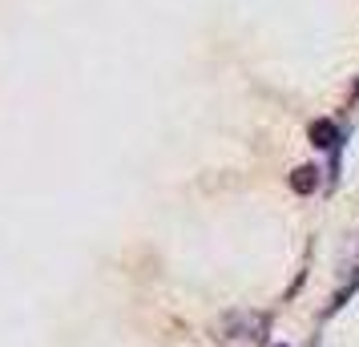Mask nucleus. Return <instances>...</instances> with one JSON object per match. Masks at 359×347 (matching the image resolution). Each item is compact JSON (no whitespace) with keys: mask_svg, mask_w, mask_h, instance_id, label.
Here are the masks:
<instances>
[{"mask_svg":"<svg viewBox=\"0 0 359 347\" xmlns=\"http://www.w3.org/2000/svg\"><path fill=\"white\" fill-rule=\"evenodd\" d=\"M311 142L319 149H339V130H335V121H315V125H311Z\"/></svg>","mask_w":359,"mask_h":347,"instance_id":"nucleus-2","label":"nucleus"},{"mask_svg":"<svg viewBox=\"0 0 359 347\" xmlns=\"http://www.w3.org/2000/svg\"><path fill=\"white\" fill-rule=\"evenodd\" d=\"M262 331H266V319L259 315H230L222 323V343H234V347H259L262 343Z\"/></svg>","mask_w":359,"mask_h":347,"instance_id":"nucleus-1","label":"nucleus"},{"mask_svg":"<svg viewBox=\"0 0 359 347\" xmlns=\"http://www.w3.org/2000/svg\"><path fill=\"white\" fill-rule=\"evenodd\" d=\"M315 186H319V170H315V165H299V170L291 174V190L294 194H311Z\"/></svg>","mask_w":359,"mask_h":347,"instance_id":"nucleus-3","label":"nucleus"}]
</instances>
